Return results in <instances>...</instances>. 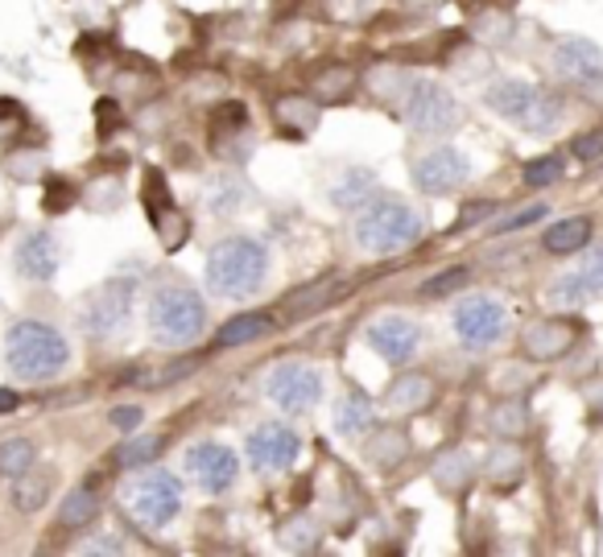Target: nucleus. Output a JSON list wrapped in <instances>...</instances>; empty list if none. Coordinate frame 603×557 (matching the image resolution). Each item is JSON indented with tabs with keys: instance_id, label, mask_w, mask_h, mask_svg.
Segmentation results:
<instances>
[{
	"instance_id": "f257e3e1",
	"label": "nucleus",
	"mask_w": 603,
	"mask_h": 557,
	"mask_svg": "<svg viewBox=\"0 0 603 557\" xmlns=\"http://www.w3.org/2000/svg\"><path fill=\"white\" fill-rule=\"evenodd\" d=\"M70 343L51 322H18L4 338V364L21 380H51L67 368Z\"/></svg>"
},
{
	"instance_id": "f03ea898",
	"label": "nucleus",
	"mask_w": 603,
	"mask_h": 557,
	"mask_svg": "<svg viewBox=\"0 0 603 557\" xmlns=\"http://www.w3.org/2000/svg\"><path fill=\"white\" fill-rule=\"evenodd\" d=\"M265 269H269L265 244H257V239L248 236L220 239L208 256V286L215 293H224V298H248V293L260 289Z\"/></svg>"
},
{
	"instance_id": "7ed1b4c3",
	"label": "nucleus",
	"mask_w": 603,
	"mask_h": 557,
	"mask_svg": "<svg viewBox=\"0 0 603 557\" xmlns=\"http://www.w3.org/2000/svg\"><path fill=\"white\" fill-rule=\"evenodd\" d=\"M208 326V305L187 286H166L149 302V331L161 347H187L203 335Z\"/></svg>"
},
{
	"instance_id": "20e7f679",
	"label": "nucleus",
	"mask_w": 603,
	"mask_h": 557,
	"mask_svg": "<svg viewBox=\"0 0 603 557\" xmlns=\"http://www.w3.org/2000/svg\"><path fill=\"white\" fill-rule=\"evenodd\" d=\"M356 239H360V248L377 256L414 248L422 239V215L410 203H393V199L372 203L356 215Z\"/></svg>"
},
{
	"instance_id": "39448f33",
	"label": "nucleus",
	"mask_w": 603,
	"mask_h": 557,
	"mask_svg": "<svg viewBox=\"0 0 603 557\" xmlns=\"http://www.w3.org/2000/svg\"><path fill=\"white\" fill-rule=\"evenodd\" d=\"M129 512L149 528H166L182 512V483L170 471H149L129 491Z\"/></svg>"
},
{
	"instance_id": "423d86ee",
	"label": "nucleus",
	"mask_w": 603,
	"mask_h": 557,
	"mask_svg": "<svg viewBox=\"0 0 603 557\" xmlns=\"http://www.w3.org/2000/svg\"><path fill=\"white\" fill-rule=\"evenodd\" d=\"M401 103H405L410 129H417V133L443 136V133H450V129H459V120H464L459 100H455L443 83H414L410 87V96Z\"/></svg>"
},
{
	"instance_id": "0eeeda50",
	"label": "nucleus",
	"mask_w": 603,
	"mask_h": 557,
	"mask_svg": "<svg viewBox=\"0 0 603 557\" xmlns=\"http://www.w3.org/2000/svg\"><path fill=\"white\" fill-rule=\"evenodd\" d=\"M133 281H108L100 293H91V302L83 305V331L91 338H116L129 326V314H133Z\"/></svg>"
},
{
	"instance_id": "6e6552de",
	"label": "nucleus",
	"mask_w": 603,
	"mask_h": 557,
	"mask_svg": "<svg viewBox=\"0 0 603 557\" xmlns=\"http://www.w3.org/2000/svg\"><path fill=\"white\" fill-rule=\"evenodd\" d=\"M269 401L286 413H306L323 401V376L311 364H281L269 376Z\"/></svg>"
},
{
	"instance_id": "1a4fd4ad",
	"label": "nucleus",
	"mask_w": 603,
	"mask_h": 557,
	"mask_svg": "<svg viewBox=\"0 0 603 557\" xmlns=\"http://www.w3.org/2000/svg\"><path fill=\"white\" fill-rule=\"evenodd\" d=\"M450 322H455V335L467 352H483L504 331V305L492 302V298H467V302H459Z\"/></svg>"
},
{
	"instance_id": "9d476101",
	"label": "nucleus",
	"mask_w": 603,
	"mask_h": 557,
	"mask_svg": "<svg viewBox=\"0 0 603 557\" xmlns=\"http://www.w3.org/2000/svg\"><path fill=\"white\" fill-rule=\"evenodd\" d=\"M467 174H471L467 157L459 149H450V145L431 149L426 157L414 161V182L422 194H450V190H459L467 182Z\"/></svg>"
},
{
	"instance_id": "9b49d317",
	"label": "nucleus",
	"mask_w": 603,
	"mask_h": 557,
	"mask_svg": "<svg viewBox=\"0 0 603 557\" xmlns=\"http://www.w3.org/2000/svg\"><path fill=\"white\" fill-rule=\"evenodd\" d=\"M554 70L570 87H603V51L587 37H567L554 46Z\"/></svg>"
},
{
	"instance_id": "f8f14e48",
	"label": "nucleus",
	"mask_w": 603,
	"mask_h": 557,
	"mask_svg": "<svg viewBox=\"0 0 603 557\" xmlns=\"http://www.w3.org/2000/svg\"><path fill=\"white\" fill-rule=\"evenodd\" d=\"M187 471L203 491H227L236 483V455L220 442H199L187 450Z\"/></svg>"
},
{
	"instance_id": "ddd939ff",
	"label": "nucleus",
	"mask_w": 603,
	"mask_h": 557,
	"mask_svg": "<svg viewBox=\"0 0 603 557\" xmlns=\"http://www.w3.org/2000/svg\"><path fill=\"white\" fill-rule=\"evenodd\" d=\"M298 450H302L298 434L281 422L257 425V430L248 434V458L257 463L260 471H286L293 458H298Z\"/></svg>"
},
{
	"instance_id": "4468645a",
	"label": "nucleus",
	"mask_w": 603,
	"mask_h": 557,
	"mask_svg": "<svg viewBox=\"0 0 603 557\" xmlns=\"http://www.w3.org/2000/svg\"><path fill=\"white\" fill-rule=\"evenodd\" d=\"M603 293V248L600 253H591L579 265V269H570V272H562L558 281H550V298L558 310H574V305H583L587 298H600Z\"/></svg>"
},
{
	"instance_id": "2eb2a0df",
	"label": "nucleus",
	"mask_w": 603,
	"mask_h": 557,
	"mask_svg": "<svg viewBox=\"0 0 603 557\" xmlns=\"http://www.w3.org/2000/svg\"><path fill=\"white\" fill-rule=\"evenodd\" d=\"M368 343H372V352L384 355L389 364H410L422 347V331H417V322L401 319V314H389V319H377L368 326Z\"/></svg>"
},
{
	"instance_id": "dca6fc26",
	"label": "nucleus",
	"mask_w": 603,
	"mask_h": 557,
	"mask_svg": "<svg viewBox=\"0 0 603 557\" xmlns=\"http://www.w3.org/2000/svg\"><path fill=\"white\" fill-rule=\"evenodd\" d=\"M574 338H579L574 322H567V319H537V322H529V326H525L521 347H525V355H529L534 364H554V359H562V355L574 347Z\"/></svg>"
},
{
	"instance_id": "f3484780",
	"label": "nucleus",
	"mask_w": 603,
	"mask_h": 557,
	"mask_svg": "<svg viewBox=\"0 0 603 557\" xmlns=\"http://www.w3.org/2000/svg\"><path fill=\"white\" fill-rule=\"evenodd\" d=\"M58 260H63V253H58V239H54L51 232H30V236L18 244V256H13L21 277H25V281H37V286L54 281Z\"/></svg>"
},
{
	"instance_id": "a211bd4d",
	"label": "nucleus",
	"mask_w": 603,
	"mask_h": 557,
	"mask_svg": "<svg viewBox=\"0 0 603 557\" xmlns=\"http://www.w3.org/2000/svg\"><path fill=\"white\" fill-rule=\"evenodd\" d=\"M273 120L286 136L302 141V136H311L314 129H319L323 112H319V100H314V96H281V100L273 103Z\"/></svg>"
},
{
	"instance_id": "6ab92c4d",
	"label": "nucleus",
	"mask_w": 603,
	"mask_h": 557,
	"mask_svg": "<svg viewBox=\"0 0 603 557\" xmlns=\"http://www.w3.org/2000/svg\"><path fill=\"white\" fill-rule=\"evenodd\" d=\"M356 70L347 67V63H327V67L311 70V79H306V91H311L319 103H347L356 96Z\"/></svg>"
},
{
	"instance_id": "aec40b11",
	"label": "nucleus",
	"mask_w": 603,
	"mask_h": 557,
	"mask_svg": "<svg viewBox=\"0 0 603 557\" xmlns=\"http://www.w3.org/2000/svg\"><path fill=\"white\" fill-rule=\"evenodd\" d=\"M384 401L393 413H422L434 401V380L426 371H401L384 392Z\"/></svg>"
},
{
	"instance_id": "412c9836",
	"label": "nucleus",
	"mask_w": 603,
	"mask_h": 557,
	"mask_svg": "<svg viewBox=\"0 0 603 557\" xmlns=\"http://www.w3.org/2000/svg\"><path fill=\"white\" fill-rule=\"evenodd\" d=\"M534 100H537V87L525 83V79H500V83L488 87V108H492L496 116L521 120Z\"/></svg>"
},
{
	"instance_id": "4be33fe9",
	"label": "nucleus",
	"mask_w": 603,
	"mask_h": 557,
	"mask_svg": "<svg viewBox=\"0 0 603 557\" xmlns=\"http://www.w3.org/2000/svg\"><path fill=\"white\" fill-rule=\"evenodd\" d=\"M277 322L273 314H265V310H248V314H236V319H227L220 326V335H215V347H244V343H257L273 331Z\"/></svg>"
},
{
	"instance_id": "5701e85b",
	"label": "nucleus",
	"mask_w": 603,
	"mask_h": 557,
	"mask_svg": "<svg viewBox=\"0 0 603 557\" xmlns=\"http://www.w3.org/2000/svg\"><path fill=\"white\" fill-rule=\"evenodd\" d=\"M591 232H595L591 215H570V220L554 223L550 232L541 236V248L554 256H570V253H579V248L591 244Z\"/></svg>"
},
{
	"instance_id": "b1692460",
	"label": "nucleus",
	"mask_w": 603,
	"mask_h": 557,
	"mask_svg": "<svg viewBox=\"0 0 603 557\" xmlns=\"http://www.w3.org/2000/svg\"><path fill=\"white\" fill-rule=\"evenodd\" d=\"M471 455L467 450H447V455H438L434 458V483L443 491H459V488H467L471 483Z\"/></svg>"
},
{
	"instance_id": "393cba45",
	"label": "nucleus",
	"mask_w": 603,
	"mask_h": 557,
	"mask_svg": "<svg viewBox=\"0 0 603 557\" xmlns=\"http://www.w3.org/2000/svg\"><path fill=\"white\" fill-rule=\"evenodd\" d=\"M157 455H161V438H157V434H133L129 442L116 446L112 463H116V467H129V471H137V467H154Z\"/></svg>"
},
{
	"instance_id": "a878e982",
	"label": "nucleus",
	"mask_w": 603,
	"mask_h": 557,
	"mask_svg": "<svg viewBox=\"0 0 603 557\" xmlns=\"http://www.w3.org/2000/svg\"><path fill=\"white\" fill-rule=\"evenodd\" d=\"M372 425V401L364 397V392H351V397H344L339 401V409H335V430L339 434H347V438H356V434H364Z\"/></svg>"
},
{
	"instance_id": "bb28decb",
	"label": "nucleus",
	"mask_w": 603,
	"mask_h": 557,
	"mask_svg": "<svg viewBox=\"0 0 603 557\" xmlns=\"http://www.w3.org/2000/svg\"><path fill=\"white\" fill-rule=\"evenodd\" d=\"M405 450H410V442H405V434H397V430H377L364 455H368V463H372V467H380V471H389V467H397V463L405 458Z\"/></svg>"
},
{
	"instance_id": "cd10ccee",
	"label": "nucleus",
	"mask_w": 603,
	"mask_h": 557,
	"mask_svg": "<svg viewBox=\"0 0 603 557\" xmlns=\"http://www.w3.org/2000/svg\"><path fill=\"white\" fill-rule=\"evenodd\" d=\"M96 516H100V495L91 488L70 491L67 500H63V512H58L63 528H83V524H91Z\"/></svg>"
},
{
	"instance_id": "c85d7f7f",
	"label": "nucleus",
	"mask_w": 603,
	"mask_h": 557,
	"mask_svg": "<svg viewBox=\"0 0 603 557\" xmlns=\"http://www.w3.org/2000/svg\"><path fill=\"white\" fill-rule=\"evenodd\" d=\"M34 442H25V438H13V442H4L0 446V475L4 479H25V475L34 471Z\"/></svg>"
},
{
	"instance_id": "c756f323",
	"label": "nucleus",
	"mask_w": 603,
	"mask_h": 557,
	"mask_svg": "<svg viewBox=\"0 0 603 557\" xmlns=\"http://www.w3.org/2000/svg\"><path fill=\"white\" fill-rule=\"evenodd\" d=\"M149 220H154V227H157V236H161V244H166V248H182V244H187V236H190V220L187 215H182V211H178V207H161V211H154V215H149Z\"/></svg>"
},
{
	"instance_id": "7c9ffc66",
	"label": "nucleus",
	"mask_w": 603,
	"mask_h": 557,
	"mask_svg": "<svg viewBox=\"0 0 603 557\" xmlns=\"http://www.w3.org/2000/svg\"><path fill=\"white\" fill-rule=\"evenodd\" d=\"M525 425H529V413H525V405H521L517 397H504V401L492 409V430H496L500 438H521Z\"/></svg>"
},
{
	"instance_id": "2f4dec72",
	"label": "nucleus",
	"mask_w": 603,
	"mask_h": 557,
	"mask_svg": "<svg viewBox=\"0 0 603 557\" xmlns=\"http://www.w3.org/2000/svg\"><path fill=\"white\" fill-rule=\"evenodd\" d=\"M558 116H562V103L554 100V96H546V91H537V100L525 108V116L517 124H525L529 133H550L554 124H558Z\"/></svg>"
},
{
	"instance_id": "473e14b6",
	"label": "nucleus",
	"mask_w": 603,
	"mask_h": 557,
	"mask_svg": "<svg viewBox=\"0 0 603 557\" xmlns=\"http://www.w3.org/2000/svg\"><path fill=\"white\" fill-rule=\"evenodd\" d=\"M244 199V182L236 178V174H224V178H215V182H208V207L215 211V215H227V211H236Z\"/></svg>"
},
{
	"instance_id": "72a5a7b5",
	"label": "nucleus",
	"mask_w": 603,
	"mask_h": 557,
	"mask_svg": "<svg viewBox=\"0 0 603 557\" xmlns=\"http://www.w3.org/2000/svg\"><path fill=\"white\" fill-rule=\"evenodd\" d=\"M372 182H377V178H372L368 169H351L344 182L331 190V199H335L339 207H360V203H368V190H372Z\"/></svg>"
},
{
	"instance_id": "f704fd0d",
	"label": "nucleus",
	"mask_w": 603,
	"mask_h": 557,
	"mask_svg": "<svg viewBox=\"0 0 603 557\" xmlns=\"http://www.w3.org/2000/svg\"><path fill=\"white\" fill-rule=\"evenodd\" d=\"M42 153H37V145H25V149H9L4 153V169L13 174V178H21V182H37L42 178Z\"/></svg>"
},
{
	"instance_id": "c9c22d12",
	"label": "nucleus",
	"mask_w": 603,
	"mask_h": 557,
	"mask_svg": "<svg viewBox=\"0 0 603 557\" xmlns=\"http://www.w3.org/2000/svg\"><path fill=\"white\" fill-rule=\"evenodd\" d=\"M248 124V112H244V103H220L215 112H211V145H220L224 136H236V129Z\"/></svg>"
},
{
	"instance_id": "e433bc0d",
	"label": "nucleus",
	"mask_w": 603,
	"mask_h": 557,
	"mask_svg": "<svg viewBox=\"0 0 603 557\" xmlns=\"http://www.w3.org/2000/svg\"><path fill=\"white\" fill-rule=\"evenodd\" d=\"M521 463H525V458H521V450L517 446H504V450H496V455H492V463H488V475H492V483H504V488H509V483H517L521 479Z\"/></svg>"
},
{
	"instance_id": "4c0bfd02",
	"label": "nucleus",
	"mask_w": 603,
	"mask_h": 557,
	"mask_svg": "<svg viewBox=\"0 0 603 557\" xmlns=\"http://www.w3.org/2000/svg\"><path fill=\"white\" fill-rule=\"evenodd\" d=\"M562 169H567V161H562V157H554V153H546V157H534V161L525 166V182L529 186H554L558 178H562Z\"/></svg>"
},
{
	"instance_id": "58836bf2",
	"label": "nucleus",
	"mask_w": 603,
	"mask_h": 557,
	"mask_svg": "<svg viewBox=\"0 0 603 557\" xmlns=\"http://www.w3.org/2000/svg\"><path fill=\"white\" fill-rule=\"evenodd\" d=\"M467 281H471V269H464V265H455V269L438 272V277H431L426 286H422V293L426 298H447V293H455V289H464Z\"/></svg>"
},
{
	"instance_id": "ea45409f",
	"label": "nucleus",
	"mask_w": 603,
	"mask_h": 557,
	"mask_svg": "<svg viewBox=\"0 0 603 557\" xmlns=\"http://www.w3.org/2000/svg\"><path fill=\"white\" fill-rule=\"evenodd\" d=\"M281 545L286 549H314L319 545V528L311 521H290L281 528Z\"/></svg>"
},
{
	"instance_id": "a19ab883",
	"label": "nucleus",
	"mask_w": 603,
	"mask_h": 557,
	"mask_svg": "<svg viewBox=\"0 0 603 557\" xmlns=\"http://www.w3.org/2000/svg\"><path fill=\"white\" fill-rule=\"evenodd\" d=\"M25 124H30V116H25V108L18 100H0V141L25 133Z\"/></svg>"
},
{
	"instance_id": "79ce46f5",
	"label": "nucleus",
	"mask_w": 603,
	"mask_h": 557,
	"mask_svg": "<svg viewBox=\"0 0 603 557\" xmlns=\"http://www.w3.org/2000/svg\"><path fill=\"white\" fill-rule=\"evenodd\" d=\"M323 13H327L331 21H344V25H351V21H364V13H368V0H323Z\"/></svg>"
},
{
	"instance_id": "37998d69",
	"label": "nucleus",
	"mask_w": 603,
	"mask_h": 557,
	"mask_svg": "<svg viewBox=\"0 0 603 557\" xmlns=\"http://www.w3.org/2000/svg\"><path fill=\"white\" fill-rule=\"evenodd\" d=\"M70 203H75V186H70L67 178H51V182H46V211L58 215V211H67Z\"/></svg>"
},
{
	"instance_id": "c03bdc74",
	"label": "nucleus",
	"mask_w": 603,
	"mask_h": 557,
	"mask_svg": "<svg viewBox=\"0 0 603 557\" xmlns=\"http://www.w3.org/2000/svg\"><path fill=\"white\" fill-rule=\"evenodd\" d=\"M46 491H51V483H25V479H18V488H13V500H18L21 512H34V508L46 504Z\"/></svg>"
},
{
	"instance_id": "a18cd8bd",
	"label": "nucleus",
	"mask_w": 603,
	"mask_h": 557,
	"mask_svg": "<svg viewBox=\"0 0 603 557\" xmlns=\"http://www.w3.org/2000/svg\"><path fill=\"white\" fill-rule=\"evenodd\" d=\"M570 153H574L579 161H595V157H603V129H591V133L574 136V141H570Z\"/></svg>"
},
{
	"instance_id": "49530a36",
	"label": "nucleus",
	"mask_w": 603,
	"mask_h": 557,
	"mask_svg": "<svg viewBox=\"0 0 603 557\" xmlns=\"http://www.w3.org/2000/svg\"><path fill=\"white\" fill-rule=\"evenodd\" d=\"M492 211H496V203H492V199H480L476 207H464V211H459V223H455V227H471V223H480L483 215H492Z\"/></svg>"
},
{
	"instance_id": "de8ad7c7",
	"label": "nucleus",
	"mask_w": 603,
	"mask_h": 557,
	"mask_svg": "<svg viewBox=\"0 0 603 557\" xmlns=\"http://www.w3.org/2000/svg\"><path fill=\"white\" fill-rule=\"evenodd\" d=\"M546 215V207H529V211H521V215H513L509 223H500V232H517V227H529V223H537Z\"/></svg>"
},
{
	"instance_id": "09e8293b",
	"label": "nucleus",
	"mask_w": 603,
	"mask_h": 557,
	"mask_svg": "<svg viewBox=\"0 0 603 557\" xmlns=\"http://www.w3.org/2000/svg\"><path fill=\"white\" fill-rule=\"evenodd\" d=\"M112 425H121V430H137L141 409H112Z\"/></svg>"
},
{
	"instance_id": "8fccbe9b",
	"label": "nucleus",
	"mask_w": 603,
	"mask_h": 557,
	"mask_svg": "<svg viewBox=\"0 0 603 557\" xmlns=\"http://www.w3.org/2000/svg\"><path fill=\"white\" fill-rule=\"evenodd\" d=\"M21 405V397L13 389H0V413H13Z\"/></svg>"
},
{
	"instance_id": "3c124183",
	"label": "nucleus",
	"mask_w": 603,
	"mask_h": 557,
	"mask_svg": "<svg viewBox=\"0 0 603 557\" xmlns=\"http://www.w3.org/2000/svg\"><path fill=\"white\" fill-rule=\"evenodd\" d=\"M587 401H591V413H595V417H603V385H595V389L587 392Z\"/></svg>"
}]
</instances>
